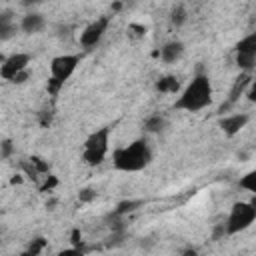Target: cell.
<instances>
[{
    "mask_svg": "<svg viewBox=\"0 0 256 256\" xmlns=\"http://www.w3.org/2000/svg\"><path fill=\"white\" fill-rule=\"evenodd\" d=\"M152 162V148L146 138H136L112 152V164L120 172H140Z\"/></svg>",
    "mask_w": 256,
    "mask_h": 256,
    "instance_id": "obj_1",
    "label": "cell"
},
{
    "mask_svg": "<svg viewBox=\"0 0 256 256\" xmlns=\"http://www.w3.org/2000/svg\"><path fill=\"white\" fill-rule=\"evenodd\" d=\"M212 82L208 74H196L180 92V96L174 102V108L184 112H200L212 104Z\"/></svg>",
    "mask_w": 256,
    "mask_h": 256,
    "instance_id": "obj_2",
    "label": "cell"
},
{
    "mask_svg": "<svg viewBox=\"0 0 256 256\" xmlns=\"http://www.w3.org/2000/svg\"><path fill=\"white\" fill-rule=\"evenodd\" d=\"M110 152V128H98L82 144V160L88 166H100Z\"/></svg>",
    "mask_w": 256,
    "mask_h": 256,
    "instance_id": "obj_3",
    "label": "cell"
},
{
    "mask_svg": "<svg viewBox=\"0 0 256 256\" xmlns=\"http://www.w3.org/2000/svg\"><path fill=\"white\" fill-rule=\"evenodd\" d=\"M256 220V196L248 202L240 200V202H234L232 208H230V214L226 218V224H224V232L226 234H240L244 230H248Z\"/></svg>",
    "mask_w": 256,
    "mask_h": 256,
    "instance_id": "obj_4",
    "label": "cell"
},
{
    "mask_svg": "<svg viewBox=\"0 0 256 256\" xmlns=\"http://www.w3.org/2000/svg\"><path fill=\"white\" fill-rule=\"evenodd\" d=\"M78 64H80V56L78 54H60V56L52 58V62H50L48 90L56 94L60 90V86H64V82L72 78V74L76 72Z\"/></svg>",
    "mask_w": 256,
    "mask_h": 256,
    "instance_id": "obj_5",
    "label": "cell"
},
{
    "mask_svg": "<svg viewBox=\"0 0 256 256\" xmlns=\"http://www.w3.org/2000/svg\"><path fill=\"white\" fill-rule=\"evenodd\" d=\"M236 66L244 72L256 66V32H250L236 44Z\"/></svg>",
    "mask_w": 256,
    "mask_h": 256,
    "instance_id": "obj_6",
    "label": "cell"
},
{
    "mask_svg": "<svg viewBox=\"0 0 256 256\" xmlns=\"http://www.w3.org/2000/svg\"><path fill=\"white\" fill-rule=\"evenodd\" d=\"M110 26V18L108 16H100L94 22H90L82 32H80V44L84 48H94L100 44V40L104 38L106 30Z\"/></svg>",
    "mask_w": 256,
    "mask_h": 256,
    "instance_id": "obj_7",
    "label": "cell"
},
{
    "mask_svg": "<svg viewBox=\"0 0 256 256\" xmlns=\"http://www.w3.org/2000/svg\"><path fill=\"white\" fill-rule=\"evenodd\" d=\"M28 64H30V56H28L26 52H14V54H10V56L2 62V66H0V76H2L4 80H8V82H14V80L18 78V74H22V72L28 70Z\"/></svg>",
    "mask_w": 256,
    "mask_h": 256,
    "instance_id": "obj_8",
    "label": "cell"
},
{
    "mask_svg": "<svg viewBox=\"0 0 256 256\" xmlns=\"http://www.w3.org/2000/svg\"><path fill=\"white\" fill-rule=\"evenodd\" d=\"M248 120H250V118H248V114H244V112H236V114H228V116L220 118L218 126H220V130H222V134H224V136L232 138V136L240 134V132L246 128Z\"/></svg>",
    "mask_w": 256,
    "mask_h": 256,
    "instance_id": "obj_9",
    "label": "cell"
},
{
    "mask_svg": "<svg viewBox=\"0 0 256 256\" xmlns=\"http://www.w3.org/2000/svg\"><path fill=\"white\" fill-rule=\"evenodd\" d=\"M184 54V44L180 40H170L166 42L162 48H160V58L166 62V64H174L182 58Z\"/></svg>",
    "mask_w": 256,
    "mask_h": 256,
    "instance_id": "obj_10",
    "label": "cell"
},
{
    "mask_svg": "<svg viewBox=\"0 0 256 256\" xmlns=\"http://www.w3.org/2000/svg\"><path fill=\"white\" fill-rule=\"evenodd\" d=\"M44 16L42 14H38V12H30V14H26L24 18H22V22H20V30L22 32H26V34H38L42 28H44Z\"/></svg>",
    "mask_w": 256,
    "mask_h": 256,
    "instance_id": "obj_11",
    "label": "cell"
},
{
    "mask_svg": "<svg viewBox=\"0 0 256 256\" xmlns=\"http://www.w3.org/2000/svg\"><path fill=\"white\" fill-rule=\"evenodd\" d=\"M156 90H160L164 94H176L180 90V82H178L176 76H162L156 82Z\"/></svg>",
    "mask_w": 256,
    "mask_h": 256,
    "instance_id": "obj_12",
    "label": "cell"
},
{
    "mask_svg": "<svg viewBox=\"0 0 256 256\" xmlns=\"http://www.w3.org/2000/svg\"><path fill=\"white\" fill-rule=\"evenodd\" d=\"M238 186L244 188L246 192H250L252 196H256V168L250 170V172H246V174L238 180Z\"/></svg>",
    "mask_w": 256,
    "mask_h": 256,
    "instance_id": "obj_13",
    "label": "cell"
},
{
    "mask_svg": "<svg viewBox=\"0 0 256 256\" xmlns=\"http://www.w3.org/2000/svg\"><path fill=\"white\" fill-rule=\"evenodd\" d=\"M186 18H188L186 8H184L182 4H176V6L172 8V12H170V22H172L176 28H180V26L186 22Z\"/></svg>",
    "mask_w": 256,
    "mask_h": 256,
    "instance_id": "obj_14",
    "label": "cell"
},
{
    "mask_svg": "<svg viewBox=\"0 0 256 256\" xmlns=\"http://www.w3.org/2000/svg\"><path fill=\"white\" fill-rule=\"evenodd\" d=\"M14 32H16V24H12L10 18H8V14H4V16L0 18V38H2V40H8Z\"/></svg>",
    "mask_w": 256,
    "mask_h": 256,
    "instance_id": "obj_15",
    "label": "cell"
},
{
    "mask_svg": "<svg viewBox=\"0 0 256 256\" xmlns=\"http://www.w3.org/2000/svg\"><path fill=\"white\" fill-rule=\"evenodd\" d=\"M164 124H166V120L160 116V114H154V116H150L148 120H146V130L148 132H160L162 128H164Z\"/></svg>",
    "mask_w": 256,
    "mask_h": 256,
    "instance_id": "obj_16",
    "label": "cell"
},
{
    "mask_svg": "<svg viewBox=\"0 0 256 256\" xmlns=\"http://www.w3.org/2000/svg\"><path fill=\"white\" fill-rule=\"evenodd\" d=\"M44 248H46V240H44V238H34V240L30 242L26 254H32V256H34V254H40Z\"/></svg>",
    "mask_w": 256,
    "mask_h": 256,
    "instance_id": "obj_17",
    "label": "cell"
},
{
    "mask_svg": "<svg viewBox=\"0 0 256 256\" xmlns=\"http://www.w3.org/2000/svg\"><path fill=\"white\" fill-rule=\"evenodd\" d=\"M246 96H248L250 102H256V80L250 82V86H248V90H246Z\"/></svg>",
    "mask_w": 256,
    "mask_h": 256,
    "instance_id": "obj_18",
    "label": "cell"
},
{
    "mask_svg": "<svg viewBox=\"0 0 256 256\" xmlns=\"http://www.w3.org/2000/svg\"><path fill=\"white\" fill-rule=\"evenodd\" d=\"M10 152H12V144H10V140H4V142H2V156L8 158Z\"/></svg>",
    "mask_w": 256,
    "mask_h": 256,
    "instance_id": "obj_19",
    "label": "cell"
},
{
    "mask_svg": "<svg viewBox=\"0 0 256 256\" xmlns=\"http://www.w3.org/2000/svg\"><path fill=\"white\" fill-rule=\"evenodd\" d=\"M26 6H32V4H40V2H44V0H22Z\"/></svg>",
    "mask_w": 256,
    "mask_h": 256,
    "instance_id": "obj_20",
    "label": "cell"
}]
</instances>
